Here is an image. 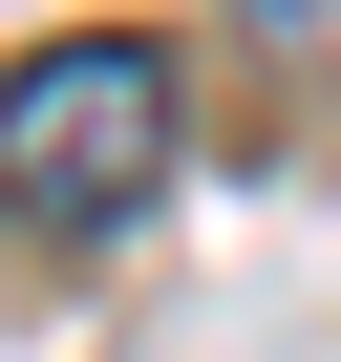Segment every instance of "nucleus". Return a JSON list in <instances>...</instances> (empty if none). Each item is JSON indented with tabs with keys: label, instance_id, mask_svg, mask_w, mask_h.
<instances>
[{
	"label": "nucleus",
	"instance_id": "2",
	"mask_svg": "<svg viewBox=\"0 0 341 362\" xmlns=\"http://www.w3.org/2000/svg\"><path fill=\"white\" fill-rule=\"evenodd\" d=\"M235 22H277V43H299V22H341V0H235Z\"/></svg>",
	"mask_w": 341,
	"mask_h": 362
},
{
	"label": "nucleus",
	"instance_id": "1",
	"mask_svg": "<svg viewBox=\"0 0 341 362\" xmlns=\"http://www.w3.org/2000/svg\"><path fill=\"white\" fill-rule=\"evenodd\" d=\"M149 192H170V43L86 22V43L0 64V214L22 235H128Z\"/></svg>",
	"mask_w": 341,
	"mask_h": 362
}]
</instances>
